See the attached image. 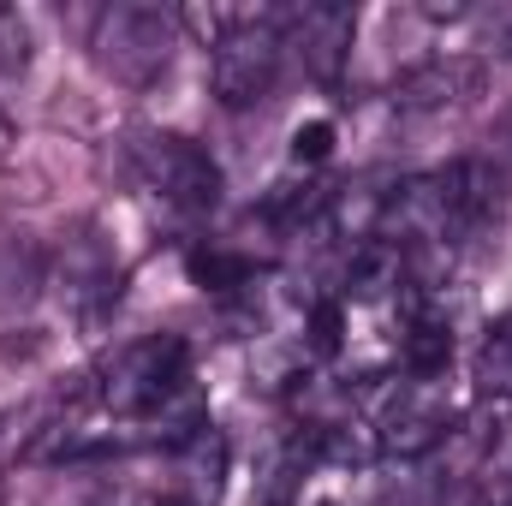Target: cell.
Instances as JSON below:
<instances>
[{
    "instance_id": "12",
    "label": "cell",
    "mask_w": 512,
    "mask_h": 506,
    "mask_svg": "<svg viewBox=\"0 0 512 506\" xmlns=\"http://www.w3.org/2000/svg\"><path fill=\"white\" fill-rule=\"evenodd\" d=\"M179 465H185V477H191V501H215L221 495V477H227V435L209 423L203 435H191L185 447H179Z\"/></svg>"
},
{
    "instance_id": "14",
    "label": "cell",
    "mask_w": 512,
    "mask_h": 506,
    "mask_svg": "<svg viewBox=\"0 0 512 506\" xmlns=\"http://www.w3.org/2000/svg\"><path fill=\"white\" fill-rule=\"evenodd\" d=\"M477 387L489 399H512V322H501L483 340V352H477Z\"/></svg>"
},
{
    "instance_id": "5",
    "label": "cell",
    "mask_w": 512,
    "mask_h": 506,
    "mask_svg": "<svg viewBox=\"0 0 512 506\" xmlns=\"http://www.w3.org/2000/svg\"><path fill=\"white\" fill-rule=\"evenodd\" d=\"M352 30H358V18H352V6H340V0H310V6H292V12L280 18V42L298 54V66H304L316 84H334V78L346 72V60H352Z\"/></svg>"
},
{
    "instance_id": "16",
    "label": "cell",
    "mask_w": 512,
    "mask_h": 506,
    "mask_svg": "<svg viewBox=\"0 0 512 506\" xmlns=\"http://www.w3.org/2000/svg\"><path fill=\"white\" fill-rule=\"evenodd\" d=\"M30 66V24L18 18V6H0V78Z\"/></svg>"
},
{
    "instance_id": "19",
    "label": "cell",
    "mask_w": 512,
    "mask_h": 506,
    "mask_svg": "<svg viewBox=\"0 0 512 506\" xmlns=\"http://www.w3.org/2000/svg\"><path fill=\"white\" fill-rule=\"evenodd\" d=\"M155 506H197V501H185V495H161Z\"/></svg>"
},
{
    "instance_id": "11",
    "label": "cell",
    "mask_w": 512,
    "mask_h": 506,
    "mask_svg": "<svg viewBox=\"0 0 512 506\" xmlns=\"http://www.w3.org/2000/svg\"><path fill=\"white\" fill-rule=\"evenodd\" d=\"M48 280V256L24 233H0V310H24Z\"/></svg>"
},
{
    "instance_id": "17",
    "label": "cell",
    "mask_w": 512,
    "mask_h": 506,
    "mask_svg": "<svg viewBox=\"0 0 512 506\" xmlns=\"http://www.w3.org/2000/svg\"><path fill=\"white\" fill-rule=\"evenodd\" d=\"M334 155V126L328 120H310V126L292 131V161H304V167H322Z\"/></svg>"
},
{
    "instance_id": "18",
    "label": "cell",
    "mask_w": 512,
    "mask_h": 506,
    "mask_svg": "<svg viewBox=\"0 0 512 506\" xmlns=\"http://www.w3.org/2000/svg\"><path fill=\"white\" fill-rule=\"evenodd\" d=\"M12 143H18V126H12V120H6V114H0V155H6V149H12Z\"/></svg>"
},
{
    "instance_id": "8",
    "label": "cell",
    "mask_w": 512,
    "mask_h": 506,
    "mask_svg": "<svg viewBox=\"0 0 512 506\" xmlns=\"http://www.w3.org/2000/svg\"><path fill=\"white\" fill-rule=\"evenodd\" d=\"M340 286H346L352 298H387V292H399V286H417V280H411V251L393 245V239H364V245H352V256H346Z\"/></svg>"
},
{
    "instance_id": "7",
    "label": "cell",
    "mask_w": 512,
    "mask_h": 506,
    "mask_svg": "<svg viewBox=\"0 0 512 506\" xmlns=\"http://www.w3.org/2000/svg\"><path fill=\"white\" fill-rule=\"evenodd\" d=\"M483 90H489V66H483V60H471V54H441V60L411 66V72L393 84V102H399L405 114H447V108H471Z\"/></svg>"
},
{
    "instance_id": "15",
    "label": "cell",
    "mask_w": 512,
    "mask_h": 506,
    "mask_svg": "<svg viewBox=\"0 0 512 506\" xmlns=\"http://www.w3.org/2000/svg\"><path fill=\"white\" fill-rule=\"evenodd\" d=\"M340 340H346V310H340V298H316L310 316H304V346H310L316 358H334Z\"/></svg>"
},
{
    "instance_id": "9",
    "label": "cell",
    "mask_w": 512,
    "mask_h": 506,
    "mask_svg": "<svg viewBox=\"0 0 512 506\" xmlns=\"http://www.w3.org/2000/svg\"><path fill=\"white\" fill-rule=\"evenodd\" d=\"M66 298H72V310H78L84 322H96V316L120 298V268L102 256L96 239H84V245L66 251Z\"/></svg>"
},
{
    "instance_id": "2",
    "label": "cell",
    "mask_w": 512,
    "mask_h": 506,
    "mask_svg": "<svg viewBox=\"0 0 512 506\" xmlns=\"http://www.w3.org/2000/svg\"><path fill=\"white\" fill-rule=\"evenodd\" d=\"M191 381V352L179 334H149V340H131L126 352H114L108 376L96 387V399L120 417H149L167 393H179Z\"/></svg>"
},
{
    "instance_id": "3",
    "label": "cell",
    "mask_w": 512,
    "mask_h": 506,
    "mask_svg": "<svg viewBox=\"0 0 512 506\" xmlns=\"http://www.w3.org/2000/svg\"><path fill=\"white\" fill-rule=\"evenodd\" d=\"M280 54H286V42H280V24L274 18H245L215 54H209V84H215V102L221 108H256V102H268V90H274V78H280Z\"/></svg>"
},
{
    "instance_id": "10",
    "label": "cell",
    "mask_w": 512,
    "mask_h": 506,
    "mask_svg": "<svg viewBox=\"0 0 512 506\" xmlns=\"http://www.w3.org/2000/svg\"><path fill=\"white\" fill-rule=\"evenodd\" d=\"M399 358H405V376H411V381L447 376V364H453V328H447L441 316H429V310L405 316V340H399Z\"/></svg>"
},
{
    "instance_id": "1",
    "label": "cell",
    "mask_w": 512,
    "mask_h": 506,
    "mask_svg": "<svg viewBox=\"0 0 512 506\" xmlns=\"http://www.w3.org/2000/svg\"><path fill=\"white\" fill-rule=\"evenodd\" d=\"M173 30H179L173 12L120 0V6H108L96 18V36H90L96 66L108 78H120V84H155L167 72V60H173Z\"/></svg>"
},
{
    "instance_id": "4",
    "label": "cell",
    "mask_w": 512,
    "mask_h": 506,
    "mask_svg": "<svg viewBox=\"0 0 512 506\" xmlns=\"http://www.w3.org/2000/svg\"><path fill=\"white\" fill-rule=\"evenodd\" d=\"M137 173L149 179V191H161L179 209H215L221 203V167L203 143L179 137V131H149L137 143Z\"/></svg>"
},
{
    "instance_id": "6",
    "label": "cell",
    "mask_w": 512,
    "mask_h": 506,
    "mask_svg": "<svg viewBox=\"0 0 512 506\" xmlns=\"http://www.w3.org/2000/svg\"><path fill=\"white\" fill-rule=\"evenodd\" d=\"M453 429V411L447 399L435 393V381H411L399 393H387L382 417H376V453L387 459H423L447 441Z\"/></svg>"
},
{
    "instance_id": "13",
    "label": "cell",
    "mask_w": 512,
    "mask_h": 506,
    "mask_svg": "<svg viewBox=\"0 0 512 506\" xmlns=\"http://www.w3.org/2000/svg\"><path fill=\"white\" fill-rule=\"evenodd\" d=\"M191 280L203 292H239V286H251V262L233 251H215V245H197L191 251Z\"/></svg>"
}]
</instances>
